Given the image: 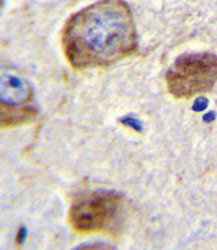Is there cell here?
<instances>
[{
  "instance_id": "cell-5",
  "label": "cell",
  "mask_w": 217,
  "mask_h": 250,
  "mask_svg": "<svg viewBox=\"0 0 217 250\" xmlns=\"http://www.w3.org/2000/svg\"><path fill=\"white\" fill-rule=\"evenodd\" d=\"M75 250H115L112 246L107 245V244H101V242H96V244H86V245L78 246Z\"/></svg>"
},
{
  "instance_id": "cell-3",
  "label": "cell",
  "mask_w": 217,
  "mask_h": 250,
  "mask_svg": "<svg viewBox=\"0 0 217 250\" xmlns=\"http://www.w3.org/2000/svg\"><path fill=\"white\" fill-rule=\"evenodd\" d=\"M122 196L116 191L95 190L75 199L69 221L77 232H99L109 228L120 215Z\"/></svg>"
},
{
  "instance_id": "cell-4",
  "label": "cell",
  "mask_w": 217,
  "mask_h": 250,
  "mask_svg": "<svg viewBox=\"0 0 217 250\" xmlns=\"http://www.w3.org/2000/svg\"><path fill=\"white\" fill-rule=\"evenodd\" d=\"M37 115L33 88L19 73L0 74V124L3 128L29 123Z\"/></svg>"
},
{
  "instance_id": "cell-2",
  "label": "cell",
  "mask_w": 217,
  "mask_h": 250,
  "mask_svg": "<svg viewBox=\"0 0 217 250\" xmlns=\"http://www.w3.org/2000/svg\"><path fill=\"white\" fill-rule=\"evenodd\" d=\"M217 83V56L213 53L183 54L166 73L167 91L177 99H192L213 90Z\"/></svg>"
},
{
  "instance_id": "cell-1",
  "label": "cell",
  "mask_w": 217,
  "mask_h": 250,
  "mask_svg": "<svg viewBox=\"0 0 217 250\" xmlns=\"http://www.w3.org/2000/svg\"><path fill=\"white\" fill-rule=\"evenodd\" d=\"M62 49L71 67L103 69L137 50V32L124 0H99L66 20Z\"/></svg>"
}]
</instances>
